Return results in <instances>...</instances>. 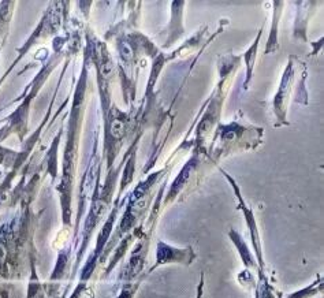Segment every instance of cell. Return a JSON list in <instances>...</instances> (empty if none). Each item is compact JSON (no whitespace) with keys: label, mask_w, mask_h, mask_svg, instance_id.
Returning <instances> with one entry per match:
<instances>
[{"label":"cell","mask_w":324,"mask_h":298,"mask_svg":"<svg viewBox=\"0 0 324 298\" xmlns=\"http://www.w3.org/2000/svg\"><path fill=\"white\" fill-rule=\"evenodd\" d=\"M257 41H259V39H257ZM257 41H256V43H255V45H253V47H252V49L249 51V55L255 56V49H256ZM252 66H253V58H250V63H249V67H248V80H246V81H249V78H250V74H252Z\"/></svg>","instance_id":"1"}]
</instances>
